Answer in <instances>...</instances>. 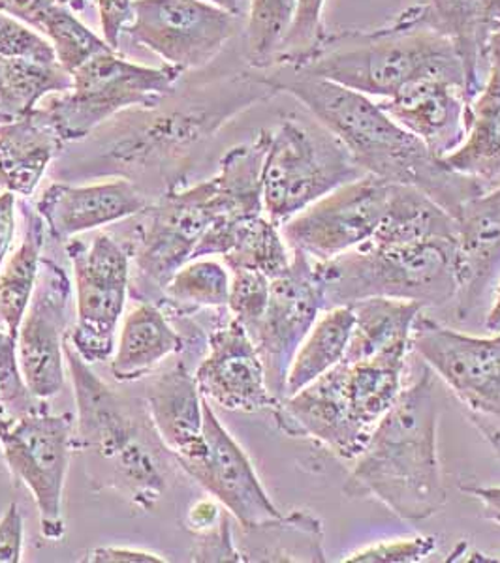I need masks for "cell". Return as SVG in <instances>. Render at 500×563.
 <instances>
[{
    "label": "cell",
    "mask_w": 500,
    "mask_h": 563,
    "mask_svg": "<svg viewBox=\"0 0 500 563\" xmlns=\"http://www.w3.org/2000/svg\"><path fill=\"white\" fill-rule=\"evenodd\" d=\"M247 76L275 95L302 102L316 121L339 137L366 175L412 186L457 218L468 201L488 192L478 180L459 174L431 153L424 141L385 115L366 95L290 66L250 68Z\"/></svg>",
    "instance_id": "1"
},
{
    "label": "cell",
    "mask_w": 500,
    "mask_h": 563,
    "mask_svg": "<svg viewBox=\"0 0 500 563\" xmlns=\"http://www.w3.org/2000/svg\"><path fill=\"white\" fill-rule=\"evenodd\" d=\"M270 130L230 148L211 179L188 188H170L145 207L138 228L134 265L145 291L164 295L170 278L193 260L202 238L215 225L262 214V166Z\"/></svg>",
    "instance_id": "2"
},
{
    "label": "cell",
    "mask_w": 500,
    "mask_h": 563,
    "mask_svg": "<svg viewBox=\"0 0 500 563\" xmlns=\"http://www.w3.org/2000/svg\"><path fill=\"white\" fill-rule=\"evenodd\" d=\"M441 406L435 379L425 371L403 389L392 410L372 430L354 459L343 493L350 499L380 501L399 519L427 520L446 506L438 461Z\"/></svg>",
    "instance_id": "3"
},
{
    "label": "cell",
    "mask_w": 500,
    "mask_h": 563,
    "mask_svg": "<svg viewBox=\"0 0 500 563\" xmlns=\"http://www.w3.org/2000/svg\"><path fill=\"white\" fill-rule=\"evenodd\" d=\"M65 363L76 398L74 445L89 456L93 475L124 494L142 511H151L170 485L166 445L145 413L98 378L89 363L65 342Z\"/></svg>",
    "instance_id": "4"
},
{
    "label": "cell",
    "mask_w": 500,
    "mask_h": 563,
    "mask_svg": "<svg viewBox=\"0 0 500 563\" xmlns=\"http://www.w3.org/2000/svg\"><path fill=\"white\" fill-rule=\"evenodd\" d=\"M295 70L382 100L430 77L465 89V70L456 45L425 25L416 4L382 29L327 33L315 57Z\"/></svg>",
    "instance_id": "5"
},
{
    "label": "cell",
    "mask_w": 500,
    "mask_h": 563,
    "mask_svg": "<svg viewBox=\"0 0 500 563\" xmlns=\"http://www.w3.org/2000/svg\"><path fill=\"white\" fill-rule=\"evenodd\" d=\"M315 273L326 310L352 307L371 297L444 307L456 301L457 239L414 243L371 239L326 262L315 260Z\"/></svg>",
    "instance_id": "6"
},
{
    "label": "cell",
    "mask_w": 500,
    "mask_h": 563,
    "mask_svg": "<svg viewBox=\"0 0 500 563\" xmlns=\"http://www.w3.org/2000/svg\"><path fill=\"white\" fill-rule=\"evenodd\" d=\"M366 172L345 143L320 122L286 117L270 130L262 166V203L276 225L305 211Z\"/></svg>",
    "instance_id": "7"
},
{
    "label": "cell",
    "mask_w": 500,
    "mask_h": 563,
    "mask_svg": "<svg viewBox=\"0 0 500 563\" xmlns=\"http://www.w3.org/2000/svg\"><path fill=\"white\" fill-rule=\"evenodd\" d=\"M72 87L40 103L65 143L89 137L98 126L130 108H159L180 84L174 66H145L108 49L72 71Z\"/></svg>",
    "instance_id": "8"
},
{
    "label": "cell",
    "mask_w": 500,
    "mask_h": 563,
    "mask_svg": "<svg viewBox=\"0 0 500 563\" xmlns=\"http://www.w3.org/2000/svg\"><path fill=\"white\" fill-rule=\"evenodd\" d=\"M412 350L448 385L500 459V333L472 336L422 312Z\"/></svg>",
    "instance_id": "9"
},
{
    "label": "cell",
    "mask_w": 500,
    "mask_h": 563,
    "mask_svg": "<svg viewBox=\"0 0 500 563\" xmlns=\"http://www.w3.org/2000/svg\"><path fill=\"white\" fill-rule=\"evenodd\" d=\"M65 244L76 291V323L68 342L85 363L97 365L116 353L117 327L129 297L132 257L108 233L93 235L89 243L74 238Z\"/></svg>",
    "instance_id": "10"
},
{
    "label": "cell",
    "mask_w": 500,
    "mask_h": 563,
    "mask_svg": "<svg viewBox=\"0 0 500 563\" xmlns=\"http://www.w3.org/2000/svg\"><path fill=\"white\" fill-rule=\"evenodd\" d=\"M74 417L40 411L10 422L0 434V449L8 470L25 485L40 515L42 538L61 541L66 525L63 512L66 475L74 451Z\"/></svg>",
    "instance_id": "11"
},
{
    "label": "cell",
    "mask_w": 500,
    "mask_h": 563,
    "mask_svg": "<svg viewBox=\"0 0 500 563\" xmlns=\"http://www.w3.org/2000/svg\"><path fill=\"white\" fill-rule=\"evenodd\" d=\"M238 20L202 0H134L122 36L185 74L209 65L225 49Z\"/></svg>",
    "instance_id": "12"
},
{
    "label": "cell",
    "mask_w": 500,
    "mask_h": 563,
    "mask_svg": "<svg viewBox=\"0 0 500 563\" xmlns=\"http://www.w3.org/2000/svg\"><path fill=\"white\" fill-rule=\"evenodd\" d=\"M395 185L363 175L307 207L281 225L290 250L316 262L345 254L374 238L392 203Z\"/></svg>",
    "instance_id": "13"
},
{
    "label": "cell",
    "mask_w": 500,
    "mask_h": 563,
    "mask_svg": "<svg viewBox=\"0 0 500 563\" xmlns=\"http://www.w3.org/2000/svg\"><path fill=\"white\" fill-rule=\"evenodd\" d=\"M324 310L315 260L302 250H292V263L283 275L271 278L270 302L250 333L265 368L268 387L279 402L286 397V378L295 353Z\"/></svg>",
    "instance_id": "14"
},
{
    "label": "cell",
    "mask_w": 500,
    "mask_h": 563,
    "mask_svg": "<svg viewBox=\"0 0 500 563\" xmlns=\"http://www.w3.org/2000/svg\"><path fill=\"white\" fill-rule=\"evenodd\" d=\"M74 286L61 265L44 257L20 331L18 355L26 384L42 400L65 389V342L72 329Z\"/></svg>",
    "instance_id": "15"
},
{
    "label": "cell",
    "mask_w": 500,
    "mask_h": 563,
    "mask_svg": "<svg viewBox=\"0 0 500 563\" xmlns=\"http://www.w3.org/2000/svg\"><path fill=\"white\" fill-rule=\"evenodd\" d=\"M199 487L217 499L243 530L281 519L283 512L265 493L257 470L243 448L228 432L204 398V449L177 462Z\"/></svg>",
    "instance_id": "16"
},
{
    "label": "cell",
    "mask_w": 500,
    "mask_h": 563,
    "mask_svg": "<svg viewBox=\"0 0 500 563\" xmlns=\"http://www.w3.org/2000/svg\"><path fill=\"white\" fill-rule=\"evenodd\" d=\"M194 378L202 397L228 411H273L279 404L268 387L254 342L233 318L209 333L206 357Z\"/></svg>",
    "instance_id": "17"
},
{
    "label": "cell",
    "mask_w": 500,
    "mask_h": 563,
    "mask_svg": "<svg viewBox=\"0 0 500 563\" xmlns=\"http://www.w3.org/2000/svg\"><path fill=\"white\" fill-rule=\"evenodd\" d=\"M145 207V194L130 179L84 186L53 183L34 201L47 235L61 243L138 217Z\"/></svg>",
    "instance_id": "18"
},
{
    "label": "cell",
    "mask_w": 500,
    "mask_h": 563,
    "mask_svg": "<svg viewBox=\"0 0 500 563\" xmlns=\"http://www.w3.org/2000/svg\"><path fill=\"white\" fill-rule=\"evenodd\" d=\"M456 220V314L467 321L493 294L500 275V185L468 201Z\"/></svg>",
    "instance_id": "19"
},
{
    "label": "cell",
    "mask_w": 500,
    "mask_h": 563,
    "mask_svg": "<svg viewBox=\"0 0 500 563\" xmlns=\"http://www.w3.org/2000/svg\"><path fill=\"white\" fill-rule=\"evenodd\" d=\"M385 115L424 141L431 153L446 158L467 135L468 100L465 89L444 79H420L379 102Z\"/></svg>",
    "instance_id": "20"
},
{
    "label": "cell",
    "mask_w": 500,
    "mask_h": 563,
    "mask_svg": "<svg viewBox=\"0 0 500 563\" xmlns=\"http://www.w3.org/2000/svg\"><path fill=\"white\" fill-rule=\"evenodd\" d=\"M145 408L175 462L193 459L204 449V397L183 361L151 379Z\"/></svg>",
    "instance_id": "21"
},
{
    "label": "cell",
    "mask_w": 500,
    "mask_h": 563,
    "mask_svg": "<svg viewBox=\"0 0 500 563\" xmlns=\"http://www.w3.org/2000/svg\"><path fill=\"white\" fill-rule=\"evenodd\" d=\"M220 256L228 269H250L276 278L289 269L292 250L284 241L281 225L262 214L239 218L215 225L194 250L196 257Z\"/></svg>",
    "instance_id": "22"
},
{
    "label": "cell",
    "mask_w": 500,
    "mask_h": 563,
    "mask_svg": "<svg viewBox=\"0 0 500 563\" xmlns=\"http://www.w3.org/2000/svg\"><path fill=\"white\" fill-rule=\"evenodd\" d=\"M63 147L65 141L39 108L0 124V177L4 190L21 199L33 198Z\"/></svg>",
    "instance_id": "23"
},
{
    "label": "cell",
    "mask_w": 500,
    "mask_h": 563,
    "mask_svg": "<svg viewBox=\"0 0 500 563\" xmlns=\"http://www.w3.org/2000/svg\"><path fill=\"white\" fill-rule=\"evenodd\" d=\"M444 162L478 180L486 190L500 185V63L488 60L480 92L468 103L467 135Z\"/></svg>",
    "instance_id": "24"
},
{
    "label": "cell",
    "mask_w": 500,
    "mask_h": 563,
    "mask_svg": "<svg viewBox=\"0 0 500 563\" xmlns=\"http://www.w3.org/2000/svg\"><path fill=\"white\" fill-rule=\"evenodd\" d=\"M352 334L343 361L404 358L412 350V331L425 308L420 302L371 297L352 305Z\"/></svg>",
    "instance_id": "25"
},
{
    "label": "cell",
    "mask_w": 500,
    "mask_h": 563,
    "mask_svg": "<svg viewBox=\"0 0 500 563\" xmlns=\"http://www.w3.org/2000/svg\"><path fill=\"white\" fill-rule=\"evenodd\" d=\"M181 350L183 336L170 325L161 305L142 301L124 316L109 371L121 384L138 382Z\"/></svg>",
    "instance_id": "26"
},
{
    "label": "cell",
    "mask_w": 500,
    "mask_h": 563,
    "mask_svg": "<svg viewBox=\"0 0 500 563\" xmlns=\"http://www.w3.org/2000/svg\"><path fill=\"white\" fill-rule=\"evenodd\" d=\"M486 4L488 0H424L416 4L425 25L456 45L465 70L468 103L480 92L483 76L488 74L486 45L491 26L486 18Z\"/></svg>",
    "instance_id": "27"
},
{
    "label": "cell",
    "mask_w": 500,
    "mask_h": 563,
    "mask_svg": "<svg viewBox=\"0 0 500 563\" xmlns=\"http://www.w3.org/2000/svg\"><path fill=\"white\" fill-rule=\"evenodd\" d=\"M21 217L23 233L20 244L0 269V321L13 336H18L23 316L33 299L47 235L44 220L34 206L26 203V199L21 201Z\"/></svg>",
    "instance_id": "28"
},
{
    "label": "cell",
    "mask_w": 500,
    "mask_h": 563,
    "mask_svg": "<svg viewBox=\"0 0 500 563\" xmlns=\"http://www.w3.org/2000/svg\"><path fill=\"white\" fill-rule=\"evenodd\" d=\"M354 321L352 307L327 308L322 312L290 365L286 397L339 365L347 353Z\"/></svg>",
    "instance_id": "29"
},
{
    "label": "cell",
    "mask_w": 500,
    "mask_h": 563,
    "mask_svg": "<svg viewBox=\"0 0 500 563\" xmlns=\"http://www.w3.org/2000/svg\"><path fill=\"white\" fill-rule=\"evenodd\" d=\"M72 87V76L58 63L0 57V111L10 119L29 115L45 98Z\"/></svg>",
    "instance_id": "30"
},
{
    "label": "cell",
    "mask_w": 500,
    "mask_h": 563,
    "mask_svg": "<svg viewBox=\"0 0 500 563\" xmlns=\"http://www.w3.org/2000/svg\"><path fill=\"white\" fill-rule=\"evenodd\" d=\"M244 531H252L262 541L273 543L263 552L260 562H326L322 520L311 512L294 511L290 517Z\"/></svg>",
    "instance_id": "31"
},
{
    "label": "cell",
    "mask_w": 500,
    "mask_h": 563,
    "mask_svg": "<svg viewBox=\"0 0 500 563\" xmlns=\"http://www.w3.org/2000/svg\"><path fill=\"white\" fill-rule=\"evenodd\" d=\"M230 269L211 257L186 262L164 288V299L188 310L228 308Z\"/></svg>",
    "instance_id": "32"
},
{
    "label": "cell",
    "mask_w": 500,
    "mask_h": 563,
    "mask_svg": "<svg viewBox=\"0 0 500 563\" xmlns=\"http://www.w3.org/2000/svg\"><path fill=\"white\" fill-rule=\"evenodd\" d=\"M39 33L52 44L58 65L68 74L100 53L113 49L104 36H98L90 26L85 25L77 13L57 2H53L45 13Z\"/></svg>",
    "instance_id": "33"
},
{
    "label": "cell",
    "mask_w": 500,
    "mask_h": 563,
    "mask_svg": "<svg viewBox=\"0 0 500 563\" xmlns=\"http://www.w3.org/2000/svg\"><path fill=\"white\" fill-rule=\"evenodd\" d=\"M297 0H250L247 13V60L250 68L263 70L273 63L289 34Z\"/></svg>",
    "instance_id": "34"
},
{
    "label": "cell",
    "mask_w": 500,
    "mask_h": 563,
    "mask_svg": "<svg viewBox=\"0 0 500 563\" xmlns=\"http://www.w3.org/2000/svg\"><path fill=\"white\" fill-rule=\"evenodd\" d=\"M324 7H326V0L295 2L294 20L271 66L300 68L315 57L327 36L326 25H324Z\"/></svg>",
    "instance_id": "35"
},
{
    "label": "cell",
    "mask_w": 500,
    "mask_h": 563,
    "mask_svg": "<svg viewBox=\"0 0 500 563\" xmlns=\"http://www.w3.org/2000/svg\"><path fill=\"white\" fill-rule=\"evenodd\" d=\"M42 402L45 400L34 395L21 371L18 340L12 333L0 331V404L4 413L10 422L20 421L45 411Z\"/></svg>",
    "instance_id": "36"
},
{
    "label": "cell",
    "mask_w": 500,
    "mask_h": 563,
    "mask_svg": "<svg viewBox=\"0 0 500 563\" xmlns=\"http://www.w3.org/2000/svg\"><path fill=\"white\" fill-rule=\"evenodd\" d=\"M230 276L228 312L250 334L262 320L270 302L271 278L250 269H231Z\"/></svg>",
    "instance_id": "37"
},
{
    "label": "cell",
    "mask_w": 500,
    "mask_h": 563,
    "mask_svg": "<svg viewBox=\"0 0 500 563\" xmlns=\"http://www.w3.org/2000/svg\"><path fill=\"white\" fill-rule=\"evenodd\" d=\"M0 57L57 63L52 44L39 31L2 12H0Z\"/></svg>",
    "instance_id": "38"
},
{
    "label": "cell",
    "mask_w": 500,
    "mask_h": 563,
    "mask_svg": "<svg viewBox=\"0 0 500 563\" xmlns=\"http://www.w3.org/2000/svg\"><path fill=\"white\" fill-rule=\"evenodd\" d=\"M435 538L395 539L371 544L361 551L348 554L345 562L354 563H417L424 562L435 552Z\"/></svg>",
    "instance_id": "39"
},
{
    "label": "cell",
    "mask_w": 500,
    "mask_h": 563,
    "mask_svg": "<svg viewBox=\"0 0 500 563\" xmlns=\"http://www.w3.org/2000/svg\"><path fill=\"white\" fill-rule=\"evenodd\" d=\"M230 517L228 512L217 528L199 533L193 551L194 562H244L243 552L233 541Z\"/></svg>",
    "instance_id": "40"
},
{
    "label": "cell",
    "mask_w": 500,
    "mask_h": 563,
    "mask_svg": "<svg viewBox=\"0 0 500 563\" xmlns=\"http://www.w3.org/2000/svg\"><path fill=\"white\" fill-rule=\"evenodd\" d=\"M25 544V519L21 507L12 501L0 519V563H20Z\"/></svg>",
    "instance_id": "41"
},
{
    "label": "cell",
    "mask_w": 500,
    "mask_h": 563,
    "mask_svg": "<svg viewBox=\"0 0 500 563\" xmlns=\"http://www.w3.org/2000/svg\"><path fill=\"white\" fill-rule=\"evenodd\" d=\"M132 2L134 0H97L104 38L117 52H119L122 33L132 20Z\"/></svg>",
    "instance_id": "42"
},
{
    "label": "cell",
    "mask_w": 500,
    "mask_h": 563,
    "mask_svg": "<svg viewBox=\"0 0 500 563\" xmlns=\"http://www.w3.org/2000/svg\"><path fill=\"white\" fill-rule=\"evenodd\" d=\"M226 515L228 511L218 504L217 499L202 498L186 512V528L193 531L194 536H199L217 528Z\"/></svg>",
    "instance_id": "43"
},
{
    "label": "cell",
    "mask_w": 500,
    "mask_h": 563,
    "mask_svg": "<svg viewBox=\"0 0 500 563\" xmlns=\"http://www.w3.org/2000/svg\"><path fill=\"white\" fill-rule=\"evenodd\" d=\"M81 562L90 563H167V558L129 547H98Z\"/></svg>",
    "instance_id": "44"
},
{
    "label": "cell",
    "mask_w": 500,
    "mask_h": 563,
    "mask_svg": "<svg viewBox=\"0 0 500 563\" xmlns=\"http://www.w3.org/2000/svg\"><path fill=\"white\" fill-rule=\"evenodd\" d=\"M18 231V196L0 192V269L12 254L13 239Z\"/></svg>",
    "instance_id": "45"
},
{
    "label": "cell",
    "mask_w": 500,
    "mask_h": 563,
    "mask_svg": "<svg viewBox=\"0 0 500 563\" xmlns=\"http://www.w3.org/2000/svg\"><path fill=\"white\" fill-rule=\"evenodd\" d=\"M52 7L53 0H0V12L23 21L34 31H39L40 23Z\"/></svg>",
    "instance_id": "46"
},
{
    "label": "cell",
    "mask_w": 500,
    "mask_h": 563,
    "mask_svg": "<svg viewBox=\"0 0 500 563\" xmlns=\"http://www.w3.org/2000/svg\"><path fill=\"white\" fill-rule=\"evenodd\" d=\"M463 493L480 501L486 519L500 525V487H463Z\"/></svg>",
    "instance_id": "47"
},
{
    "label": "cell",
    "mask_w": 500,
    "mask_h": 563,
    "mask_svg": "<svg viewBox=\"0 0 500 563\" xmlns=\"http://www.w3.org/2000/svg\"><path fill=\"white\" fill-rule=\"evenodd\" d=\"M483 327L488 334L500 333V275L499 280L494 284L493 299H491V307H489L486 320H483Z\"/></svg>",
    "instance_id": "48"
},
{
    "label": "cell",
    "mask_w": 500,
    "mask_h": 563,
    "mask_svg": "<svg viewBox=\"0 0 500 563\" xmlns=\"http://www.w3.org/2000/svg\"><path fill=\"white\" fill-rule=\"evenodd\" d=\"M207 2L211 7L218 8V10H225V12L241 18L244 13V7H247V0H202Z\"/></svg>",
    "instance_id": "49"
},
{
    "label": "cell",
    "mask_w": 500,
    "mask_h": 563,
    "mask_svg": "<svg viewBox=\"0 0 500 563\" xmlns=\"http://www.w3.org/2000/svg\"><path fill=\"white\" fill-rule=\"evenodd\" d=\"M486 60H499L500 63V25H491L488 45H486Z\"/></svg>",
    "instance_id": "50"
},
{
    "label": "cell",
    "mask_w": 500,
    "mask_h": 563,
    "mask_svg": "<svg viewBox=\"0 0 500 563\" xmlns=\"http://www.w3.org/2000/svg\"><path fill=\"white\" fill-rule=\"evenodd\" d=\"M53 2H57L61 7L68 8V10H72L74 13H84L93 2L97 4V0H53Z\"/></svg>",
    "instance_id": "51"
},
{
    "label": "cell",
    "mask_w": 500,
    "mask_h": 563,
    "mask_svg": "<svg viewBox=\"0 0 500 563\" xmlns=\"http://www.w3.org/2000/svg\"><path fill=\"white\" fill-rule=\"evenodd\" d=\"M486 18H488L489 26L500 25V0H488Z\"/></svg>",
    "instance_id": "52"
},
{
    "label": "cell",
    "mask_w": 500,
    "mask_h": 563,
    "mask_svg": "<svg viewBox=\"0 0 500 563\" xmlns=\"http://www.w3.org/2000/svg\"><path fill=\"white\" fill-rule=\"evenodd\" d=\"M8 427H10V419H8L7 413H4V408H2V404H0V434H2Z\"/></svg>",
    "instance_id": "53"
},
{
    "label": "cell",
    "mask_w": 500,
    "mask_h": 563,
    "mask_svg": "<svg viewBox=\"0 0 500 563\" xmlns=\"http://www.w3.org/2000/svg\"><path fill=\"white\" fill-rule=\"evenodd\" d=\"M10 121H13V119H10V117L4 115V113H2V111H0V124H4V122H10Z\"/></svg>",
    "instance_id": "54"
},
{
    "label": "cell",
    "mask_w": 500,
    "mask_h": 563,
    "mask_svg": "<svg viewBox=\"0 0 500 563\" xmlns=\"http://www.w3.org/2000/svg\"><path fill=\"white\" fill-rule=\"evenodd\" d=\"M0 192H4V185H2V177H0Z\"/></svg>",
    "instance_id": "55"
}]
</instances>
